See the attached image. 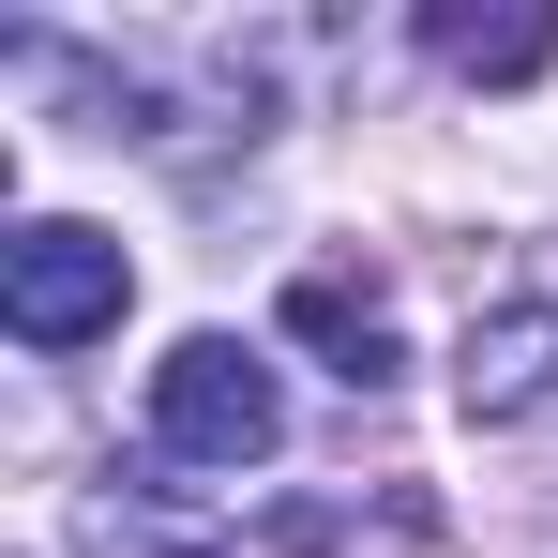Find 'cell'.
<instances>
[{
    "label": "cell",
    "instance_id": "5",
    "mask_svg": "<svg viewBox=\"0 0 558 558\" xmlns=\"http://www.w3.org/2000/svg\"><path fill=\"white\" fill-rule=\"evenodd\" d=\"M423 46H438L453 76H544V61H558V15H453V0H438Z\"/></svg>",
    "mask_w": 558,
    "mask_h": 558
},
{
    "label": "cell",
    "instance_id": "6",
    "mask_svg": "<svg viewBox=\"0 0 558 558\" xmlns=\"http://www.w3.org/2000/svg\"><path fill=\"white\" fill-rule=\"evenodd\" d=\"M76 544H92V558H211V529H151L136 498H92V513H76Z\"/></svg>",
    "mask_w": 558,
    "mask_h": 558
},
{
    "label": "cell",
    "instance_id": "1",
    "mask_svg": "<svg viewBox=\"0 0 558 558\" xmlns=\"http://www.w3.org/2000/svg\"><path fill=\"white\" fill-rule=\"evenodd\" d=\"M151 438L182 468H257L287 438V392H272V363H257L242 332H182V348L151 363Z\"/></svg>",
    "mask_w": 558,
    "mask_h": 558
},
{
    "label": "cell",
    "instance_id": "3",
    "mask_svg": "<svg viewBox=\"0 0 558 558\" xmlns=\"http://www.w3.org/2000/svg\"><path fill=\"white\" fill-rule=\"evenodd\" d=\"M453 392H468V423H529V408L558 392V302H498V317H468Z\"/></svg>",
    "mask_w": 558,
    "mask_h": 558
},
{
    "label": "cell",
    "instance_id": "4",
    "mask_svg": "<svg viewBox=\"0 0 558 558\" xmlns=\"http://www.w3.org/2000/svg\"><path fill=\"white\" fill-rule=\"evenodd\" d=\"M287 332H302V348H332L348 392H392V377H408L392 317H377V287H348V272H302V287H287Z\"/></svg>",
    "mask_w": 558,
    "mask_h": 558
},
{
    "label": "cell",
    "instance_id": "2",
    "mask_svg": "<svg viewBox=\"0 0 558 558\" xmlns=\"http://www.w3.org/2000/svg\"><path fill=\"white\" fill-rule=\"evenodd\" d=\"M121 302H136V257L106 227H76V211L0 242V332L15 348H92V332H121Z\"/></svg>",
    "mask_w": 558,
    "mask_h": 558
}]
</instances>
